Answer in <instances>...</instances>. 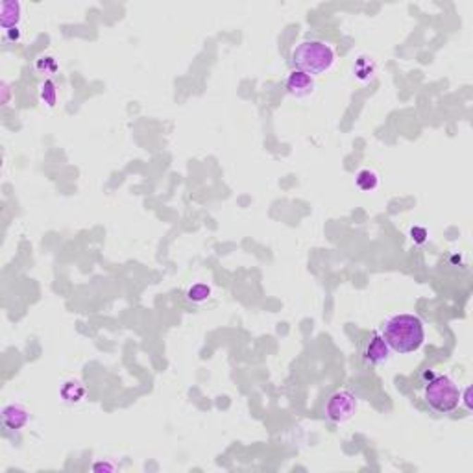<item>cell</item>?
Here are the masks:
<instances>
[{
	"label": "cell",
	"mask_w": 473,
	"mask_h": 473,
	"mask_svg": "<svg viewBox=\"0 0 473 473\" xmlns=\"http://www.w3.org/2000/svg\"><path fill=\"white\" fill-rule=\"evenodd\" d=\"M357 409V398L348 391L335 392V394L329 398L326 405V414L327 418L335 422V424H342L353 416Z\"/></svg>",
	"instance_id": "4"
},
{
	"label": "cell",
	"mask_w": 473,
	"mask_h": 473,
	"mask_svg": "<svg viewBox=\"0 0 473 473\" xmlns=\"http://www.w3.org/2000/svg\"><path fill=\"white\" fill-rule=\"evenodd\" d=\"M28 422V412L20 405H8L2 410V424L8 429H20Z\"/></svg>",
	"instance_id": "7"
},
{
	"label": "cell",
	"mask_w": 473,
	"mask_h": 473,
	"mask_svg": "<svg viewBox=\"0 0 473 473\" xmlns=\"http://www.w3.org/2000/svg\"><path fill=\"white\" fill-rule=\"evenodd\" d=\"M425 401L440 414H448L460 403V388L451 377L436 376L425 386Z\"/></svg>",
	"instance_id": "3"
},
{
	"label": "cell",
	"mask_w": 473,
	"mask_h": 473,
	"mask_svg": "<svg viewBox=\"0 0 473 473\" xmlns=\"http://www.w3.org/2000/svg\"><path fill=\"white\" fill-rule=\"evenodd\" d=\"M335 54L329 44L322 41H303L293 50V65L296 70L317 76L331 68Z\"/></svg>",
	"instance_id": "2"
},
{
	"label": "cell",
	"mask_w": 473,
	"mask_h": 473,
	"mask_svg": "<svg viewBox=\"0 0 473 473\" xmlns=\"http://www.w3.org/2000/svg\"><path fill=\"white\" fill-rule=\"evenodd\" d=\"M388 353H391V348L385 342V338L381 337V333H371L370 338L366 340L364 350H362L366 361L371 362V364H381L388 359Z\"/></svg>",
	"instance_id": "5"
},
{
	"label": "cell",
	"mask_w": 473,
	"mask_h": 473,
	"mask_svg": "<svg viewBox=\"0 0 473 473\" xmlns=\"http://www.w3.org/2000/svg\"><path fill=\"white\" fill-rule=\"evenodd\" d=\"M381 337L385 338L391 350L395 353H412L422 348L425 340L424 322L416 314H395L391 317L381 327Z\"/></svg>",
	"instance_id": "1"
},
{
	"label": "cell",
	"mask_w": 473,
	"mask_h": 473,
	"mask_svg": "<svg viewBox=\"0 0 473 473\" xmlns=\"http://www.w3.org/2000/svg\"><path fill=\"white\" fill-rule=\"evenodd\" d=\"M209 294H211V288L207 287V285L196 283L195 287L189 288L187 296H189V300H192V302H205V300L209 297Z\"/></svg>",
	"instance_id": "9"
},
{
	"label": "cell",
	"mask_w": 473,
	"mask_h": 473,
	"mask_svg": "<svg viewBox=\"0 0 473 473\" xmlns=\"http://www.w3.org/2000/svg\"><path fill=\"white\" fill-rule=\"evenodd\" d=\"M357 185L362 190H371L377 187V176L376 172L371 171H361L357 176Z\"/></svg>",
	"instance_id": "8"
},
{
	"label": "cell",
	"mask_w": 473,
	"mask_h": 473,
	"mask_svg": "<svg viewBox=\"0 0 473 473\" xmlns=\"http://www.w3.org/2000/svg\"><path fill=\"white\" fill-rule=\"evenodd\" d=\"M285 87H287L288 94H293L296 98L309 97L314 91V80H312L311 74H305L302 70H293V73L288 74Z\"/></svg>",
	"instance_id": "6"
}]
</instances>
